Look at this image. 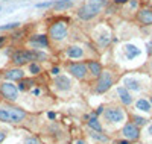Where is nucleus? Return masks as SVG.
<instances>
[{
    "instance_id": "1",
    "label": "nucleus",
    "mask_w": 152,
    "mask_h": 144,
    "mask_svg": "<svg viewBox=\"0 0 152 144\" xmlns=\"http://www.w3.org/2000/svg\"><path fill=\"white\" fill-rule=\"evenodd\" d=\"M28 117H29V112L14 103H8V102L0 103V121L2 123L20 124L23 121H26Z\"/></svg>"
},
{
    "instance_id": "2",
    "label": "nucleus",
    "mask_w": 152,
    "mask_h": 144,
    "mask_svg": "<svg viewBox=\"0 0 152 144\" xmlns=\"http://www.w3.org/2000/svg\"><path fill=\"white\" fill-rule=\"evenodd\" d=\"M107 6V0H85L76 9V17L82 21H91L96 18Z\"/></svg>"
},
{
    "instance_id": "3",
    "label": "nucleus",
    "mask_w": 152,
    "mask_h": 144,
    "mask_svg": "<svg viewBox=\"0 0 152 144\" xmlns=\"http://www.w3.org/2000/svg\"><path fill=\"white\" fill-rule=\"evenodd\" d=\"M67 36H69V23L66 20L53 21L49 26L47 38L50 43H62L67 40Z\"/></svg>"
},
{
    "instance_id": "4",
    "label": "nucleus",
    "mask_w": 152,
    "mask_h": 144,
    "mask_svg": "<svg viewBox=\"0 0 152 144\" xmlns=\"http://www.w3.org/2000/svg\"><path fill=\"white\" fill-rule=\"evenodd\" d=\"M29 62H37V50L34 49H20L11 55V65L12 67H23Z\"/></svg>"
},
{
    "instance_id": "5",
    "label": "nucleus",
    "mask_w": 152,
    "mask_h": 144,
    "mask_svg": "<svg viewBox=\"0 0 152 144\" xmlns=\"http://www.w3.org/2000/svg\"><path fill=\"white\" fill-rule=\"evenodd\" d=\"M114 82H116V74L111 70H102L100 76L96 77V84H94L93 91L96 94H104L114 85Z\"/></svg>"
},
{
    "instance_id": "6",
    "label": "nucleus",
    "mask_w": 152,
    "mask_h": 144,
    "mask_svg": "<svg viewBox=\"0 0 152 144\" xmlns=\"http://www.w3.org/2000/svg\"><path fill=\"white\" fill-rule=\"evenodd\" d=\"M66 70L67 73H70L72 77H75L76 81H85L88 79V68H87V64L82 61H70L66 64Z\"/></svg>"
},
{
    "instance_id": "7",
    "label": "nucleus",
    "mask_w": 152,
    "mask_h": 144,
    "mask_svg": "<svg viewBox=\"0 0 152 144\" xmlns=\"http://www.w3.org/2000/svg\"><path fill=\"white\" fill-rule=\"evenodd\" d=\"M104 120L110 124H117L125 121L126 119V112L122 106H116V105H111V106H107L102 112Z\"/></svg>"
},
{
    "instance_id": "8",
    "label": "nucleus",
    "mask_w": 152,
    "mask_h": 144,
    "mask_svg": "<svg viewBox=\"0 0 152 144\" xmlns=\"http://www.w3.org/2000/svg\"><path fill=\"white\" fill-rule=\"evenodd\" d=\"M18 88L14 85V82H0V97L3 99V102L8 103H15L18 100Z\"/></svg>"
},
{
    "instance_id": "9",
    "label": "nucleus",
    "mask_w": 152,
    "mask_h": 144,
    "mask_svg": "<svg viewBox=\"0 0 152 144\" xmlns=\"http://www.w3.org/2000/svg\"><path fill=\"white\" fill-rule=\"evenodd\" d=\"M24 76H26V71H24L21 67H11L8 70H5L2 73V77L8 82H18L21 79H24Z\"/></svg>"
},
{
    "instance_id": "10",
    "label": "nucleus",
    "mask_w": 152,
    "mask_h": 144,
    "mask_svg": "<svg viewBox=\"0 0 152 144\" xmlns=\"http://www.w3.org/2000/svg\"><path fill=\"white\" fill-rule=\"evenodd\" d=\"M125 140H128V141H137L138 138H140V127L135 126L132 121H128V123H125V126L122 127V132Z\"/></svg>"
},
{
    "instance_id": "11",
    "label": "nucleus",
    "mask_w": 152,
    "mask_h": 144,
    "mask_svg": "<svg viewBox=\"0 0 152 144\" xmlns=\"http://www.w3.org/2000/svg\"><path fill=\"white\" fill-rule=\"evenodd\" d=\"M52 85H53V88L58 91V93H67V91H70L72 87H73L72 81L69 79L67 76H64V74L55 76V79H53Z\"/></svg>"
},
{
    "instance_id": "12",
    "label": "nucleus",
    "mask_w": 152,
    "mask_h": 144,
    "mask_svg": "<svg viewBox=\"0 0 152 144\" xmlns=\"http://www.w3.org/2000/svg\"><path fill=\"white\" fill-rule=\"evenodd\" d=\"M28 44L34 50H43V49H47L50 46V41H49L47 35H32L28 40Z\"/></svg>"
},
{
    "instance_id": "13",
    "label": "nucleus",
    "mask_w": 152,
    "mask_h": 144,
    "mask_svg": "<svg viewBox=\"0 0 152 144\" xmlns=\"http://www.w3.org/2000/svg\"><path fill=\"white\" fill-rule=\"evenodd\" d=\"M135 20L143 26H152V8H140L137 11Z\"/></svg>"
},
{
    "instance_id": "14",
    "label": "nucleus",
    "mask_w": 152,
    "mask_h": 144,
    "mask_svg": "<svg viewBox=\"0 0 152 144\" xmlns=\"http://www.w3.org/2000/svg\"><path fill=\"white\" fill-rule=\"evenodd\" d=\"M64 55L69 59L76 61V59H82L85 56V50L81 46H69V47L64 49Z\"/></svg>"
},
{
    "instance_id": "15",
    "label": "nucleus",
    "mask_w": 152,
    "mask_h": 144,
    "mask_svg": "<svg viewBox=\"0 0 152 144\" xmlns=\"http://www.w3.org/2000/svg\"><path fill=\"white\" fill-rule=\"evenodd\" d=\"M85 64H87L88 73H90V76L94 77V79H96V77H99L100 73H102V70H104L102 64H100L99 61H96V59H88V61H85Z\"/></svg>"
},
{
    "instance_id": "16",
    "label": "nucleus",
    "mask_w": 152,
    "mask_h": 144,
    "mask_svg": "<svg viewBox=\"0 0 152 144\" xmlns=\"http://www.w3.org/2000/svg\"><path fill=\"white\" fill-rule=\"evenodd\" d=\"M87 135L90 137L93 141L99 143V144H108L110 143V137L104 132H97V130H93L90 127H87Z\"/></svg>"
},
{
    "instance_id": "17",
    "label": "nucleus",
    "mask_w": 152,
    "mask_h": 144,
    "mask_svg": "<svg viewBox=\"0 0 152 144\" xmlns=\"http://www.w3.org/2000/svg\"><path fill=\"white\" fill-rule=\"evenodd\" d=\"M117 96H119V99H120L123 106H129V105L134 103V97L131 96V93L125 87H119L117 88Z\"/></svg>"
},
{
    "instance_id": "18",
    "label": "nucleus",
    "mask_w": 152,
    "mask_h": 144,
    "mask_svg": "<svg viewBox=\"0 0 152 144\" xmlns=\"http://www.w3.org/2000/svg\"><path fill=\"white\" fill-rule=\"evenodd\" d=\"M85 123H87V127H90L93 130H97V132H104V126H102V123H100L99 117H96L94 114L85 115Z\"/></svg>"
},
{
    "instance_id": "19",
    "label": "nucleus",
    "mask_w": 152,
    "mask_h": 144,
    "mask_svg": "<svg viewBox=\"0 0 152 144\" xmlns=\"http://www.w3.org/2000/svg\"><path fill=\"white\" fill-rule=\"evenodd\" d=\"M123 87L128 91H142V82L134 79V77H125L123 79Z\"/></svg>"
},
{
    "instance_id": "20",
    "label": "nucleus",
    "mask_w": 152,
    "mask_h": 144,
    "mask_svg": "<svg viewBox=\"0 0 152 144\" xmlns=\"http://www.w3.org/2000/svg\"><path fill=\"white\" fill-rule=\"evenodd\" d=\"M34 87H37L35 79H21L18 81V85H17L18 91H31Z\"/></svg>"
},
{
    "instance_id": "21",
    "label": "nucleus",
    "mask_w": 152,
    "mask_h": 144,
    "mask_svg": "<svg viewBox=\"0 0 152 144\" xmlns=\"http://www.w3.org/2000/svg\"><path fill=\"white\" fill-rule=\"evenodd\" d=\"M73 5H75L73 0H58V2H53L52 6L55 11H66V9H70Z\"/></svg>"
},
{
    "instance_id": "22",
    "label": "nucleus",
    "mask_w": 152,
    "mask_h": 144,
    "mask_svg": "<svg viewBox=\"0 0 152 144\" xmlns=\"http://www.w3.org/2000/svg\"><path fill=\"white\" fill-rule=\"evenodd\" d=\"M135 108L138 111H143V112H151L152 111V105L146 99H137L135 100Z\"/></svg>"
},
{
    "instance_id": "23",
    "label": "nucleus",
    "mask_w": 152,
    "mask_h": 144,
    "mask_svg": "<svg viewBox=\"0 0 152 144\" xmlns=\"http://www.w3.org/2000/svg\"><path fill=\"white\" fill-rule=\"evenodd\" d=\"M125 55H126V58H128V59H134L135 56L140 55V49H137L132 44H126L125 46Z\"/></svg>"
},
{
    "instance_id": "24",
    "label": "nucleus",
    "mask_w": 152,
    "mask_h": 144,
    "mask_svg": "<svg viewBox=\"0 0 152 144\" xmlns=\"http://www.w3.org/2000/svg\"><path fill=\"white\" fill-rule=\"evenodd\" d=\"M111 41V36L108 32H102V33H99L97 35V46L99 47H107Z\"/></svg>"
},
{
    "instance_id": "25",
    "label": "nucleus",
    "mask_w": 152,
    "mask_h": 144,
    "mask_svg": "<svg viewBox=\"0 0 152 144\" xmlns=\"http://www.w3.org/2000/svg\"><path fill=\"white\" fill-rule=\"evenodd\" d=\"M28 70H29V73L34 74V76H38V74L43 71L40 62H29V64H28Z\"/></svg>"
},
{
    "instance_id": "26",
    "label": "nucleus",
    "mask_w": 152,
    "mask_h": 144,
    "mask_svg": "<svg viewBox=\"0 0 152 144\" xmlns=\"http://www.w3.org/2000/svg\"><path fill=\"white\" fill-rule=\"evenodd\" d=\"M131 121H132L135 126H138V127L146 126V123H148V120L145 119V117H140V115H131Z\"/></svg>"
},
{
    "instance_id": "27",
    "label": "nucleus",
    "mask_w": 152,
    "mask_h": 144,
    "mask_svg": "<svg viewBox=\"0 0 152 144\" xmlns=\"http://www.w3.org/2000/svg\"><path fill=\"white\" fill-rule=\"evenodd\" d=\"M20 28V23H9V24H5V26H0V32H6V31H17Z\"/></svg>"
},
{
    "instance_id": "28",
    "label": "nucleus",
    "mask_w": 152,
    "mask_h": 144,
    "mask_svg": "<svg viewBox=\"0 0 152 144\" xmlns=\"http://www.w3.org/2000/svg\"><path fill=\"white\" fill-rule=\"evenodd\" d=\"M6 137H8V130L0 127V144H2V143L6 140Z\"/></svg>"
},
{
    "instance_id": "29",
    "label": "nucleus",
    "mask_w": 152,
    "mask_h": 144,
    "mask_svg": "<svg viewBox=\"0 0 152 144\" xmlns=\"http://www.w3.org/2000/svg\"><path fill=\"white\" fill-rule=\"evenodd\" d=\"M23 144H41V143H40V140H38V138H35V137H31V138H28L26 141H24Z\"/></svg>"
},
{
    "instance_id": "30",
    "label": "nucleus",
    "mask_w": 152,
    "mask_h": 144,
    "mask_svg": "<svg viewBox=\"0 0 152 144\" xmlns=\"http://www.w3.org/2000/svg\"><path fill=\"white\" fill-rule=\"evenodd\" d=\"M73 144H87V141H85L84 138H81V137H78V138H75V141H73Z\"/></svg>"
},
{
    "instance_id": "31",
    "label": "nucleus",
    "mask_w": 152,
    "mask_h": 144,
    "mask_svg": "<svg viewBox=\"0 0 152 144\" xmlns=\"http://www.w3.org/2000/svg\"><path fill=\"white\" fill-rule=\"evenodd\" d=\"M53 2H46V3H40V5H37V8H47V6H52Z\"/></svg>"
},
{
    "instance_id": "32",
    "label": "nucleus",
    "mask_w": 152,
    "mask_h": 144,
    "mask_svg": "<svg viewBox=\"0 0 152 144\" xmlns=\"http://www.w3.org/2000/svg\"><path fill=\"white\" fill-rule=\"evenodd\" d=\"M104 109H105V106H99V108H97V109L94 111V115H96V117H99L100 114L104 112Z\"/></svg>"
},
{
    "instance_id": "33",
    "label": "nucleus",
    "mask_w": 152,
    "mask_h": 144,
    "mask_svg": "<svg viewBox=\"0 0 152 144\" xmlns=\"http://www.w3.org/2000/svg\"><path fill=\"white\" fill-rule=\"evenodd\" d=\"M6 41H8V36H3V35L0 36V49H2V47L5 46V43H6Z\"/></svg>"
},
{
    "instance_id": "34",
    "label": "nucleus",
    "mask_w": 152,
    "mask_h": 144,
    "mask_svg": "<svg viewBox=\"0 0 152 144\" xmlns=\"http://www.w3.org/2000/svg\"><path fill=\"white\" fill-rule=\"evenodd\" d=\"M50 73H52L53 76H58V74H59V67H53V68H50Z\"/></svg>"
},
{
    "instance_id": "35",
    "label": "nucleus",
    "mask_w": 152,
    "mask_h": 144,
    "mask_svg": "<svg viewBox=\"0 0 152 144\" xmlns=\"http://www.w3.org/2000/svg\"><path fill=\"white\" fill-rule=\"evenodd\" d=\"M129 0H114V3L116 5H123V3H128Z\"/></svg>"
},
{
    "instance_id": "36",
    "label": "nucleus",
    "mask_w": 152,
    "mask_h": 144,
    "mask_svg": "<svg viewBox=\"0 0 152 144\" xmlns=\"http://www.w3.org/2000/svg\"><path fill=\"white\" fill-rule=\"evenodd\" d=\"M117 144H131V141H128V140H122V141H119Z\"/></svg>"
},
{
    "instance_id": "37",
    "label": "nucleus",
    "mask_w": 152,
    "mask_h": 144,
    "mask_svg": "<svg viewBox=\"0 0 152 144\" xmlns=\"http://www.w3.org/2000/svg\"><path fill=\"white\" fill-rule=\"evenodd\" d=\"M47 117H49V119H55V114H53V112H49Z\"/></svg>"
},
{
    "instance_id": "38",
    "label": "nucleus",
    "mask_w": 152,
    "mask_h": 144,
    "mask_svg": "<svg viewBox=\"0 0 152 144\" xmlns=\"http://www.w3.org/2000/svg\"><path fill=\"white\" fill-rule=\"evenodd\" d=\"M148 134H149V135H152V124L148 127Z\"/></svg>"
},
{
    "instance_id": "39",
    "label": "nucleus",
    "mask_w": 152,
    "mask_h": 144,
    "mask_svg": "<svg viewBox=\"0 0 152 144\" xmlns=\"http://www.w3.org/2000/svg\"><path fill=\"white\" fill-rule=\"evenodd\" d=\"M149 67H151V70H152V56H151V62H149Z\"/></svg>"
},
{
    "instance_id": "40",
    "label": "nucleus",
    "mask_w": 152,
    "mask_h": 144,
    "mask_svg": "<svg viewBox=\"0 0 152 144\" xmlns=\"http://www.w3.org/2000/svg\"><path fill=\"white\" fill-rule=\"evenodd\" d=\"M0 9H2V8H0Z\"/></svg>"
}]
</instances>
